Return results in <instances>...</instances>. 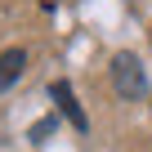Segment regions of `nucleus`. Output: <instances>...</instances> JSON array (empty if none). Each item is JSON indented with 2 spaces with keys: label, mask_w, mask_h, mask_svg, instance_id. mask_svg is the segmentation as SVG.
I'll list each match as a JSON object with an SVG mask.
<instances>
[{
  "label": "nucleus",
  "mask_w": 152,
  "mask_h": 152,
  "mask_svg": "<svg viewBox=\"0 0 152 152\" xmlns=\"http://www.w3.org/2000/svg\"><path fill=\"white\" fill-rule=\"evenodd\" d=\"M112 85H116V94H121V99H139V94L148 90L143 63H139L134 54H116V58H112Z\"/></svg>",
  "instance_id": "obj_1"
},
{
  "label": "nucleus",
  "mask_w": 152,
  "mask_h": 152,
  "mask_svg": "<svg viewBox=\"0 0 152 152\" xmlns=\"http://www.w3.org/2000/svg\"><path fill=\"white\" fill-rule=\"evenodd\" d=\"M49 94H54V103L63 107V116H67L76 130H90V121H85V112H81V103H76V94H72V85H67V81H54V85H49Z\"/></svg>",
  "instance_id": "obj_2"
},
{
  "label": "nucleus",
  "mask_w": 152,
  "mask_h": 152,
  "mask_svg": "<svg viewBox=\"0 0 152 152\" xmlns=\"http://www.w3.org/2000/svg\"><path fill=\"white\" fill-rule=\"evenodd\" d=\"M23 67H27V54L23 49H5V54H0V90H9L23 76Z\"/></svg>",
  "instance_id": "obj_3"
},
{
  "label": "nucleus",
  "mask_w": 152,
  "mask_h": 152,
  "mask_svg": "<svg viewBox=\"0 0 152 152\" xmlns=\"http://www.w3.org/2000/svg\"><path fill=\"white\" fill-rule=\"evenodd\" d=\"M49 130H54V116H49V121H40V125H31V139H36V143H40V139H45V134H49Z\"/></svg>",
  "instance_id": "obj_4"
}]
</instances>
